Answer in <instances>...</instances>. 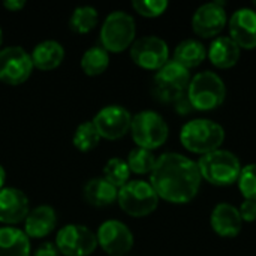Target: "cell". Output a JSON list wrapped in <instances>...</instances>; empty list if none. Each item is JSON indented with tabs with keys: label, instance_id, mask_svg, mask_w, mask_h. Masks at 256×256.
I'll return each instance as SVG.
<instances>
[{
	"label": "cell",
	"instance_id": "cell-1",
	"mask_svg": "<svg viewBox=\"0 0 256 256\" xmlns=\"http://www.w3.org/2000/svg\"><path fill=\"white\" fill-rule=\"evenodd\" d=\"M202 177L198 164L180 153H164L150 172V184L159 200L171 204H188L200 192Z\"/></svg>",
	"mask_w": 256,
	"mask_h": 256
},
{
	"label": "cell",
	"instance_id": "cell-2",
	"mask_svg": "<svg viewBox=\"0 0 256 256\" xmlns=\"http://www.w3.org/2000/svg\"><path fill=\"white\" fill-rule=\"evenodd\" d=\"M225 141V129L222 124L208 118H194L180 130V142L183 147L196 154H207L219 150Z\"/></svg>",
	"mask_w": 256,
	"mask_h": 256
},
{
	"label": "cell",
	"instance_id": "cell-3",
	"mask_svg": "<svg viewBox=\"0 0 256 256\" xmlns=\"http://www.w3.org/2000/svg\"><path fill=\"white\" fill-rule=\"evenodd\" d=\"M196 164L202 180L222 188L237 183L243 168L240 159L232 152L224 148L201 156Z\"/></svg>",
	"mask_w": 256,
	"mask_h": 256
},
{
	"label": "cell",
	"instance_id": "cell-4",
	"mask_svg": "<svg viewBox=\"0 0 256 256\" xmlns=\"http://www.w3.org/2000/svg\"><path fill=\"white\" fill-rule=\"evenodd\" d=\"M225 98L226 86L216 72L202 70L192 76L188 87V99L194 110H216L225 102Z\"/></svg>",
	"mask_w": 256,
	"mask_h": 256
},
{
	"label": "cell",
	"instance_id": "cell-5",
	"mask_svg": "<svg viewBox=\"0 0 256 256\" xmlns=\"http://www.w3.org/2000/svg\"><path fill=\"white\" fill-rule=\"evenodd\" d=\"M192 76L189 69L180 63L166 62L153 78V94L164 104H177L188 94V87Z\"/></svg>",
	"mask_w": 256,
	"mask_h": 256
},
{
	"label": "cell",
	"instance_id": "cell-6",
	"mask_svg": "<svg viewBox=\"0 0 256 256\" xmlns=\"http://www.w3.org/2000/svg\"><path fill=\"white\" fill-rule=\"evenodd\" d=\"M117 202L120 208L132 218H146L159 206V196L150 182L129 180L118 189Z\"/></svg>",
	"mask_w": 256,
	"mask_h": 256
},
{
	"label": "cell",
	"instance_id": "cell-7",
	"mask_svg": "<svg viewBox=\"0 0 256 256\" xmlns=\"http://www.w3.org/2000/svg\"><path fill=\"white\" fill-rule=\"evenodd\" d=\"M136 26L130 14L124 10L111 12L100 28V42L108 52H122L135 42Z\"/></svg>",
	"mask_w": 256,
	"mask_h": 256
},
{
	"label": "cell",
	"instance_id": "cell-8",
	"mask_svg": "<svg viewBox=\"0 0 256 256\" xmlns=\"http://www.w3.org/2000/svg\"><path fill=\"white\" fill-rule=\"evenodd\" d=\"M130 134L138 147L153 152L166 142L170 128L159 112L147 110L132 117Z\"/></svg>",
	"mask_w": 256,
	"mask_h": 256
},
{
	"label": "cell",
	"instance_id": "cell-9",
	"mask_svg": "<svg viewBox=\"0 0 256 256\" xmlns=\"http://www.w3.org/2000/svg\"><path fill=\"white\" fill-rule=\"evenodd\" d=\"M56 246L64 256H90L98 248V237L87 226L70 224L58 231Z\"/></svg>",
	"mask_w": 256,
	"mask_h": 256
},
{
	"label": "cell",
	"instance_id": "cell-10",
	"mask_svg": "<svg viewBox=\"0 0 256 256\" xmlns=\"http://www.w3.org/2000/svg\"><path fill=\"white\" fill-rule=\"evenodd\" d=\"M33 72L30 54L18 46H6L0 50V81L8 86H20L26 82Z\"/></svg>",
	"mask_w": 256,
	"mask_h": 256
},
{
	"label": "cell",
	"instance_id": "cell-11",
	"mask_svg": "<svg viewBox=\"0 0 256 256\" xmlns=\"http://www.w3.org/2000/svg\"><path fill=\"white\" fill-rule=\"evenodd\" d=\"M130 58L142 69L159 70L170 62V48L159 36H142L132 44Z\"/></svg>",
	"mask_w": 256,
	"mask_h": 256
},
{
	"label": "cell",
	"instance_id": "cell-12",
	"mask_svg": "<svg viewBox=\"0 0 256 256\" xmlns=\"http://www.w3.org/2000/svg\"><path fill=\"white\" fill-rule=\"evenodd\" d=\"M98 246L108 256H124L134 248V234L120 220H105L98 230Z\"/></svg>",
	"mask_w": 256,
	"mask_h": 256
},
{
	"label": "cell",
	"instance_id": "cell-13",
	"mask_svg": "<svg viewBox=\"0 0 256 256\" xmlns=\"http://www.w3.org/2000/svg\"><path fill=\"white\" fill-rule=\"evenodd\" d=\"M228 24L225 2H210L200 6L192 16V28L195 34L208 39L218 38Z\"/></svg>",
	"mask_w": 256,
	"mask_h": 256
},
{
	"label": "cell",
	"instance_id": "cell-14",
	"mask_svg": "<svg viewBox=\"0 0 256 256\" xmlns=\"http://www.w3.org/2000/svg\"><path fill=\"white\" fill-rule=\"evenodd\" d=\"M93 124L98 129L100 138L116 141L130 132L132 116L124 106L108 105L94 116Z\"/></svg>",
	"mask_w": 256,
	"mask_h": 256
},
{
	"label": "cell",
	"instance_id": "cell-15",
	"mask_svg": "<svg viewBox=\"0 0 256 256\" xmlns=\"http://www.w3.org/2000/svg\"><path fill=\"white\" fill-rule=\"evenodd\" d=\"M230 38L242 50L256 48V10L250 8L237 9L228 20Z\"/></svg>",
	"mask_w": 256,
	"mask_h": 256
},
{
	"label": "cell",
	"instance_id": "cell-16",
	"mask_svg": "<svg viewBox=\"0 0 256 256\" xmlns=\"http://www.w3.org/2000/svg\"><path fill=\"white\" fill-rule=\"evenodd\" d=\"M30 213L27 195L16 188L0 189V222L4 225H16L24 222Z\"/></svg>",
	"mask_w": 256,
	"mask_h": 256
},
{
	"label": "cell",
	"instance_id": "cell-17",
	"mask_svg": "<svg viewBox=\"0 0 256 256\" xmlns=\"http://www.w3.org/2000/svg\"><path fill=\"white\" fill-rule=\"evenodd\" d=\"M210 225L219 237L232 238L242 232L243 219L237 207L228 202H220L212 212Z\"/></svg>",
	"mask_w": 256,
	"mask_h": 256
},
{
	"label": "cell",
	"instance_id": "cell-18",
	"mask_svg": "<svg viewBox=\"0 0 256 256\" xmlns=\"http://www.w3.org/2000/svg\"><path fill=\"white\" fill-rule=\"evenodd\" d=\"M57 214L51 206H39L33 208L24 220V232L28 238H44L54 231Z\"/></svg>",
	"mask_w": 256,
	"mask_h": 256
},
{
	"label": "cell",
	"instance_id": "cell-19",
	"mask_svg": "<svg viewBox=\"0 0 256 256\" xmlns=\"http://www.w3.org/2000/svg\"><path fill=\"white\" fill-rule=\"evenodd\" d=\"M242 56V48L230 38V36H218L212 40L207 57L212 64L218 69H230L234 68Z\"/></svg>",
	"mask_w": 256,
	"mask_h": 256
},
{
	"label": "cell",
	"instance_id": "cell-20",
	"mask_svg": "<svg viewBox=\"0 0 256 256\" xmlns=\"http://www.w3.org/2000/svg\"><path fill=\"white\" fill-rule=\"evenodd\" d=\"M30 57L33 68L40 70H52L62 64L64 58V48L57 40H44L33 48Z\"/></svg>",
	"mask_w": 256,
	"mask_h": 256
},
{
	"label": "cell",
	"instance_id": "cell-21",
	"mask_svg": "<svg viewBox=\"0 0 256 256\" xmlns=\"http://www.w3.org/2000/svg\"><path fill=\"white\" fill-rule=\"evenodd\" d=\"M84 200L93 207H106L117 201L118 189L104 177L90 178L84 186Z\"/></svg>",
	"mask_w": 256,
	"mask_h": 256
},
{
	"label": "cell",
	"instance_id": "cell-22",
	"mask_svg": "<svg viewBox=\"0 0 256 256\" xmlns=\"http://www.w3.org/2000/svg\"><path fill=\"white\" fill-rule=\"evenodd\" d=\"M0 256H30V238L18 228L2 226Z\"/></svg>",
	"mask_w": 256,
	"mask_h": 256
},
{
	"label": "cell",
	"instance_id": "cell-23",
	"mask_svg": "<svg viewBox=\"0 0 256 256\" xmlns=\"http://www.w3.org/2000/svg\"><path fill=\"white\" fill-rule=\"evenodd\" d=\"M207 58V48L198 39H184L174 50V62L186 69L198 68Z\"/></svg>",
	"mask_w": 256,
	"mask_h": 256
},
{
	"label": "cell",
	"instance_id": "cell-24",
	"mask_svg": "<svg viewBox=\"0 0 256 256\" xmlns=\"http://www.w3.org/2000/svg\"><path fill=\"white\" fill-rule=\"evenodd\" d=\"M110 66V52L104 46H92L81 57V69L88 76L100 75Z\"/></svg>",
	"mask_w": 256,
	"mask_h": 256
},
{
	"label": "cell",
	"instance_id": "cell-25",
	"mask_svg": "<svg viewBox=\"0 0 256 256\" xmlns=\"http://www.w3.org/2000/svg\"><path fill=\"white\" fill-rule=\"evenodd\" d=\"M98 24V10L93 6H78L69 20V27L78 33V34H84L92 32Z\"/></svg>",
	"mask_w": 256,
	"mask_h": 256
},
{
	"label": "cell",
	"instance_id": "cell-26",
	"mask_svg": "<svg viewBox=\"0 0 256 256\" xmlns=\"http://www.w3.org/2000/svg\"><path fill=\"white\" fill-rule=\"evenodd\" d=\"M126 162H128L130 172L144 176V174H150L153 171V168L156 165V158H154L153 152L136 147L129 153Z\"/></svg>",
	"mask_w": 256,
	"mask_h": 256
},
{
	"label": "cell",
	"instance_id": "cell-27",
	"mask_svg": "<svg viewBox=\"0 0 256 256\" xmlns=\"http://www.w3.org/2000/svg\"><path fill=\"white\" fill-rule=\"evenodd\" d=\"M100 141V135L98 132V129L94 128L93 122H84L81 123L75 134H74V146L80 150V152H90L94 147H98Z\"/></svg>",
	"mask_w": 256,
	"mask_h": 256
},
{
	"label": "cell",
	"instance_id": "cell-28",
	"mask_svg": "<svg viewBox=\"0 0 256 256\" xmlns=\"http://www.w3.org/2000/svg\"><path fill=\"white\" fill-rule=\"evenodd\" d=\"M130 177V170L128 166V162L120 158H112L106 162L104 168V178L110 182L117 189L123 188Z\"/></svg>",
	"mask_w": 256,
	"mask_h": 256
},
{
	"label": "cell",
	"instance_id": "cell-29",
	"mask_svg": "<svg viewBox=\"0 0 256 256\" xmlns=\"http://www.w3.org/2000/svg\"><path fill=\"white\" fill-rule=\"evenodd\" d=\"M237 184L244 200L256 201V164H249L242 168Z\"/></svg>",
	"mask_w": 256,
	"mask_h": 256
},
{
	"label": "cell",
	"instance_id": "cell-30",
	"mask_svg": "<svg viewBox=\"0 0 256 256\" xmlns=\"http://www.w3.org/2000/svg\"><path fill=\"white\" fill-rule=\"evenodd\" d=\"M132 8L142 16L156 18L168 9L166 0H134Z\"/></svg>",
	"mask_w": 256,
	"mask_h": 256
},
{
	"label": "cell",
	"instance_id": "cell-31",
	"mask_svg": "<svg viewBox=\"0 0 256 256\" xmlns=\"http://www.w3.org/2000/svg\"><path fill=\"white\" fill-rule=\"evenodd\" d=\"M240 216L243 219V222H255L256 220V201H250V200H244L238 208Z\"/></svg>",
	"mask_w": 256,
	"mask_h": 256
},
{
	"label": "cell",
	"instance_id": "cell-32",
	"mask_svg": "<svg viewBox=\"0 0 256 256\" xmlns=\"http://www.w3.org/2000/svg\"><path fill=\"white\" fill-rule=\"evenodd\" d=\"M34 256H60V250L57 249L56 243H42L36 252H34Z\"/></svg>",
	"mask_w": 256,
	"mask_h": 256
},
{
	"label": "cell",
	"instance_id": "cell-33",
	"mask_svg": "<svg viewBox=\"0 0 256 256\" xmlns=\"http://www.w3.org/2000/svg\"><path fill=\"white\" fill-rule=\"evenodd\" d=\"M3 6H4L8 10L15 12V10H20V9L24 8V6H26V2H24V0H4V2H3Z\"/></svg>",
	"mask_w": 256,
	"mask_h": 256
},
{
	"label": "cell",
	"instance_id": "cell-34",
	"mask_svg": "<svg viewBox=\"0 0 256 256\" xmlns=\"http://www.w3.org/2000/svg\"><path fill=\"white\" fill-rule=\"evenodd\" d=\"M4 180H6V172H4V168L0 165V189H3Z\"/></svg>",
	"mask_w": 256,
	"mask_h": 256
},
{
	"label": "cell",
	"instance_id": "cell-35",
	"mask_svg": "<svg viewBox=\"0 0 256 256\" xmlns=\"http://www.w3.org/2000/svg\"><path fill=\"white\" fill-rule=\"evenodd\" d=\"M2 40H3V32H2V28H0V45H2Z\"/></svg>",
	"mask_w": 256,
	"mask_h": 256
},
{
	"label": "cell",
	"instance_id": "cell-36",
	"mask_svg": "<svg viewBox=\"0 0 256 256\" xmlns=\"http://www.w3.org/2000/svg\"><path fill=\"white\" fill-rule=\"evenodd\" d=\"M254 6H255V10H256V2H254Z\"/></svg>",
	"mask_w": 256,
	"mask_h": 256
}]
</instances>
